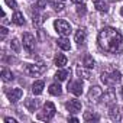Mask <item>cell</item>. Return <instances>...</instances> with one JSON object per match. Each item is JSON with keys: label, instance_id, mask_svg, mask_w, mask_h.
Wrapping results in <instances>:
<instances>
[{"label": "cell", "instance_id": "cell-1", "mask_svg": "<svg viewBox=\"0 0 123 123\" xmlns=\"http://www.w3.org/2000/svg\"><path fill=\"white\" fill-rule=\"evenodd\" d=\"M98 45L101 49L110 54H119L123 51V36L114 28H103L98 33Z\"/></svg>", "mask_w": 123, "mask_h": 123}, {"label": "cell", "instance_id": "cell-2", "mask_svg": "<svg viewBox=\"0 0 123 123\" xmlns=\"http://www.w3.org/2000/svg\"><path fill=\"white\" fill-rule=\"evenodd\" d=\"M101 81L109 86V87H113L116 84H119L122 81V74L116 70H110V71H104L101 74Z\"/></svg>", "mask_w": 123, "mask_h": 123}, {"label": "cell", "instance_id": "cell-3", "mask_svg": "<svg viewBox=\"0 0 123 123\" xmlns=\"http://www.w3.org/2000/svg\"><path fill=\"white\" fill-rule=\"evenodd\" d=\"M55 104L52 103V101H46L45 103V106H43V113H41V114H38V119L39 120H51L54 116H55Z\"/></svg>", "mask_w": 123, "mask_h": 123}, {"label": "cell", "instance_id": "cell-4", "mask_svg": "<svg viewBox=\"0 0 123 123\" xmlns=\"http://www.w3.org/2000/svg\"><path fill=\"white\" fill-rule=\"evenodd\" d=\"M54 26H55L56 32H58L61 36H67V35H70V33H71V26H70V23H68L67 20L58 19V20H55Z\"/></svg>", "mask_w": 123, "mask_h": 123}, {"label": "cell", "instance_id": "cell-5", "mask_svg": "<svg viewBox=\"0 0 123 123\" xmlns=\"http://www.w3.org/2000/svg\"><path fill=\"white\" fill-rule=\"evenodd\" d=\"M43 70H45L43 64H39V65L26 64V65H25V71H26V74L31 75V77H38V75H41V74L43 73Z\"/></svg>", "mask_w": 123, "mask_h": 123}, {"label": "cell", "instance_id": "cell-6", "mask_svg": "<svg viewBox=\"0 0 123 123\" xmlns=\"http://www.w3.org/2000/svg\"><path fill=\"white\" fill-rule=\"evenodd\" d=\"M23 46L28 52H32L35 49V36L29 32L23 33Z\"/></svg>", "mask_w": 123, "mask_h": 123}, {"label": "cell", "instance_id": "cell-7", "mask_svg": "<svg viewBox=\"0 0 123 123\" xmlns=\"http://www.w3.org/2000/svg\"><path fill=\"white\" fill-rule=\"evenodd\" d=\"M88 100L90 101H97L98 98H101L103 97V90L98 87V86H93L91 88H90V91H88Z\"/></svg>", "mask_w": 123, "mask_h": 123}, {"label": "cell", "instance_id": "cell-8", "mask_svg": "<svg viewBox=\"0 0 123 123\" xmlns=\"http://www.w3.org/2000/svg\"><path fill=\"white\" fill-rule=\"evenodd\" d=\"M68 91L73 93L74 96H81L83 94V83L81 81H71L68 84Z\"/></svg>", "mask_w": 123, "mask_h": 123}, {"label": "cell", "instance_id": "cell-9", "mask_svg": "<svg viewBox=\"0 0 123 123\" xmlns=\"http://www.w3.org/2000/svg\"><path fill=\"white\" fill-rule=\"evenodd\" d=\"M6 94H7V98L10 100V103H16V101H19L20 97L23 96V91H22L20 88H12V90L6 91Z\"/></svg>", "mask_w": 123, "mask_h": 123}, {"label": "cell", "instance_id": "cell-10", "mask_svg": "<svg viewBox=\"0 0 123 123\" xmlns=\"http://www.w3.org/2000/svg\"><path fill=\"white\" fill-rule=\"evenodd\" d=\"M65 107L71 113H78L81 110V101L80 100H70V101L65 103Z\"/></svg>", "mask_w": 123, "mask_h": 123}, {"label": "cell", "instance_id": "cell-11", "mask_svg": "<svg viewBox=\"0 0 123 123\" xmlns=\"http://www.w3.org/2000/svg\"><path fill=\"white\" fill-rule=\"evenodd\" d=\"M25 107L29 111H35L39 107V101L38 100H33V98H28V100H25Z\"/></svg>", "mask_w": 123, "mask_h": 123}, {"label": "cell", "instance_id": "cell-12", "mask_svg": "<svg viewBox=\"0 0 123 123\" xmlns=\"http://www.w3.org/2000/svg\"><path fill=\"white\" fill-rule=\"evenodd\" d=\"M109 116L111 120H120V110L116 104H111L110 106V111H109Z\"/></svg>", "mask_w": 123, "mask_h": 123}, {"label": "cell", "instance_id": "cell-13", "mask_svg": "<svg viewBox=\"0 0 123 123\" xmlns=\"http://www.w3.org/2000/svg\"><path fill=\"white\" fill-rule=\"evenodd\" d=\"M43 87H45L43 81H42V80H38V81H35L33 86H32V93L38 96V94H41V93L43 91Z\"/></svg>", "mask_w": 123, "mask_h": 123}, {"label": "cell", "instance_id": "cell-14", "mask_svg": "<svg viewBox=\"0 0 123 123\" xmlns=\"http://www.w3.org/2000/svg\"><path fill=\"white\" fill-rule=\"evenodd\" d=\"M94 7H96L98 12H101V13H106V12L109 10L107 3L104 2V0H94Z\"/></svg>", "mask_w": 123, "mask_h": 123}, {"label": "cell", "instance_id": "cell-15", "mask_svg": "<svg viewBox=\"0 0 123 123\" xmlns=\"http://www.w3.org/2000/svg\"><path fill=\"white\" fill-rule=\"evenodd\" d=\"M55 65L59 67V68H62L64 65H67V56L64 54H56V56H55Z\"/></svg>", "mask_w": 123, "mask_h": 123}, {"label": "cell", "instance_id": "cell-16", "mask_svg": "<svg viewBox=\"0 0 123 123\" xmlns=\"http://www.w3.org/2000/svg\"><path fill=\"white\" fill-rule=\"evenodd\" d=\"M58 46H59L61 49H64V51L71 49V43H70V41H68L65 36H62V38H59V39H58Z\"/></svg>", "mask_w": 123, "mask_h": 123}, {"label": "cell", "instance_id": "cell-17", "mask_svg": "<svg viewBox=\"0 0 123 123\" xmlns=\"http://www.w3.org/2000/svg\"><path fill=\"white\" fill-rule=\"evenodd\" d=\"M70 74H71L70 70H59V71L55 74V78L59 80V81H65V80L70 77Z\"/></svg>", "mask_w": 123, "mask_h": 123}, {"label": "cell", "instance_id": "cell-18", "mask_svg": "<svg viewBox=\"0 0 123 123\" xmlns=\"http://www.w3.org/2000/svg\"><path fill=\"white\" fill-rule=\"evenodd\" d=\"M75 42H77L78 45H83V43L86 42V31H84V29H78V31L75 32Z\"/></svg>", "mask_w": 123, "mask_h": 123}, {"label": "cell", "instance_id": "cell-19", "mask_svg": "<svg viewBox=\"0 0 123 123\" xmlns=\"http://www.w3.org/2000/svg\"><path fill=\"white\" fill-rule=\"evenodd\" d=\"M12 20H13V23H16V25H19V26H22V25H25V18H23V15L20 13V12H15V15H13V18H12Z\"/></svg>", "mask_w": 123, "mask_h": 123}, {"label": "cell", "instance_id": "cell-20", "mask_svg": "<svg viewBox=\"0 0 123 123\" xmlns=\"http://www.w3.org/2000/svg\"><path fill=\"white\" fill-rule=\"evenodd\" d=\"M77 75H78L80 78H86V80L91 78V74H90L88 68L86 70V68H83V67H77Z\"/></svg>", "mask_w": 123, "mask_h": 123}, {"label": "cell", "instance_id": "cell-21", "mask_svg": "<svg viewBox=\"0 0 123 123\" xmlns=\"http://www.w3.org/2000/svg\"><path fill=\"white\" fill-rule=\"evenodd\" d=\"M2 80H3L5 83L12 81V80H13V74H12V71L7 70V68H3V70H2Z\"/></svg>", "mask_w": 123, "mask_h": 123}, {"label": "cell", "instance_id": "cell-22", "mask_svg": "<svg viewBox=\"0 0 123 123\" xmlns=\"http://www.w3.org/2000/svg\"><path fill=\"white\" fill-rule=\"evenodd\" d=\"M94 59H93V56H90V55H86L84 56V61H83V65L86 67V68H88V70H91V68H94Z\"/></svg>", "mask_w": 123, "mask_h": 123}, {"label": "cell", "instance_id": "cell-23", "mask_svg": "<svg viewBox=\"0 0 123 123\" xmlns=\"http://www.w3.org/2000/svg\"><path fill=\"white\" fill-rule=\"evenodd\" d=\"M49 93H51L52 96H61V93H62V90H61V86L56 84V83L51 84V86H49Z\"/></svg>", "mask_w": 123, "mask_h": 123}, {"label": "cell", "instance_id": "cell-24", "mask_svg": "<svg viewBox=\"0 0 123 123\" xmlns=\"http://www.w3.org/2000/svg\"><path fill=\"white\" fill-rule=\"evenodd\" d=\"M103 101L104 103H107V104H111L114 100H116V96H114V93L113 91H109V93H106V94H103Z\"/></svg>", "mask_w": 123, "mask_h": 123}, {"label": "cell", "instance_id": "cell-25", "mask_svg": "<svg viewBox=\"0 0 123 123\" xmlns=\"http://www.w3.org/2000/svg\"><path fill=\"white\" fill-rule=\"evenodd\" d=\"M98 120V116L94 114V113H90V111H86L84 113V122H97Z\"/></svg>", "mask_w": 123, "mask_h": 123}, {"label": "cell", "instance_id": "cell-26", "mask_svg": "<svg viewBox=\"0 0 123 123\" xmlns=\"http://www.w3.org/2000/svg\"><path fill=\"white\" fill-rule=\"evenodd\" d=\"M10 48L13 49V52H19V49H20V43H19V41H18V39H12V42H10Z\"/></svg>", "mask_w": 123, "mask_h": 123}, {"label": "cell", "instance_id": "cell-27", "mask_svg": "<svg viewBox=\"0 0 123 123\" xmlns=\"http://www.w3.org/2000/svg\"><path fill=\"white\" fill-rule=\"evenodd\" d=\"M86 12H87V7H86V5H78V7H77V13L80 15V16H84L86 15Z\"/></svg>", "mask_w": 123, "mask_h": 123}, {"label": "cell", "instance_id": "cell-28", "mask_svg": "<svg viewBox=\"0 0 123 123\" xmlns=\"http://www.w3.org/2000/svg\"><path fill=\"white\" fill-rule=\"evenodd\" d=\"M42 22H43V19H42V18H41V16L38 15V13H35V15H33V25L39 26V25H41Z\"/></svg>", "mask_w": 123, "mask_h": 123}, {"label": "cell", "instance_id": "cell-29", "mask_svg": "<svg viewBox=\"0 0 123 123\" xmlns=\"http://www.w3.org/2000/svg\"><path fill=\"white\" fill-rule=\"evenodd\" d=\"M5 2H6V5H7L10 9H18V5H16L15 0H5Z\"/></svg>", "mask_w": 123, "mask_h": 123}, {"label": "cell", "instance_id": "cell-30", "mask_svg": "<svg viewBox=\"0 0 123 123\" xmlns=\"http://www.w3.org/2000/svg\"><path fill=\"white\" fill-rule=\"evenodd\" d=\"M54 7H55V10H56V12H62L65 6H64L62 3H59V2H56V3H54Z\"/></svg>", "mask_w": 123, "mask_h": 123}, {"label": "cell", "instance_id": "cell-31", "mask_svg": "<svg viewBox=\"0 0 123 123\" xmlns=\"http://www.w3.org/2000/svg\"><path fill=\"white\" fill-rule=\"evenodd\" d=\"M0 33H2V39H5L6 35H7V29L6 28H0Z\"/></svg>", "mask_w": 123, "mask_h": 123}, {"label": "cell", "instance_id": "cell-32", "mask_svg": "<svg viewBox=\"0 0 123 123\" xmlns=\"http://www.w3.org/2000/svg\"><path fill=\"white\" fill-rule=\"evenodd\" d=\"M5 122H6V123H16V120H15V119H12V117H6V119H5Z\"/></svg>", "mask_w": 123, "mask_h": 123}, {"label": "cell", "instance_id": "cell-33", "mask_svg": "<svg viewBox=\"0 0 123 123\" xmlns=\"http://www.w3.org/2000/svg\"><path fill=\"white\" fill-rule=\"evenodd\" d=\"M68 120H70V122H78L77 117H68Z\"/></svg>", "mask_w": 123, "mask_h": 123}, {"label": "cell", "instance_id": "cell-34", "mask_svg": "<svg viewBox=\"0 0 123 123\" xmlns=\"http://www.w3.org/2000/svg\"><path fill=\"white\" fill-rule=\"evenodd\" d=\"M71 2H73V3H75V5H80L83 0H71Z\"/></svg>", "mask_w": 123, "mask_h": 123}, {"label": "cell", "instance_id": "cell-35", "mask_svg": "<svg viewBox=\"0 0 123 123\" xmlns=\"http://www.w3.org/2000/svg\"><path fill=\"white\" fill-rule=\"evenodd\" d=\"M120 13H122V16H123V7H122V10H120Z\"/></svg>", "mask_w": 123, "mask_h": 123}]
</instances>
